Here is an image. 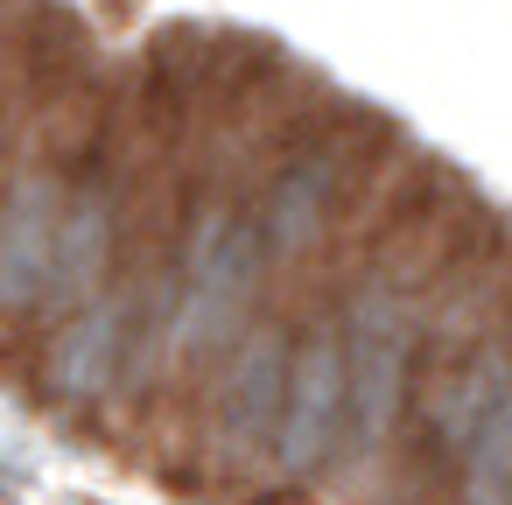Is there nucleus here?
Returning a JSON list of instances; mask_svg holds the SVG:
<instances>
[{
  "instance_id": "obj_5",
  "label": "nucleus",
  "mask_w": 512,
  "mask_h": 505,
  "mask_svg": "<svg viewBox=\"0 0 512 505\" xmlns=\"http://www.w3.org/2000/svg\"><path fill=\"white\" fill-rule=\"evenodd\" d=\"M456 505H512V358L449 449Z\"/></svg>"
},
{
  "instance_id": "obj_1",
  "label": "nucleus",
  "mask_w": 512,
  "mask_h": 505,
  "mask_svg": "<svg viewBox=\"0 0 512 505\" xmlns=\"http://www.w3.org/2000/svg\"><path fill=\"white\" fill-rule=\"evenodd\" d=\"M106 85L92 78V64H71V78L57 71L22 127L15 169L0 183V351H15L36 330V302L50 281V246H57V218L71 197V176L85 162V148L106 127Z\"/></svg>"
},
{
  "instance_id": "obj_4",
  "label": "nucleus",
  "mask_w": 512,
  "mask_h": 505,
  "mask_svg": "<svg viewBox=\"0 0 512 505\" xmlns=\"http://www.w3.org/2000/svg\"><path fill=\"white\" fill-rule=\"evenodd\" d=\"M337 456H344V323H337V295H330V309L295 323L267 477L281 491H309L323 470H337Z\"/></svg>"
},
{
  "instance_id": "obj_3",
  "label": "nucleus",
  "mask_w": 512,
  "mask_h": 505,
  "mask_svg": "<svg viewBox=\"0 0 512 505\" xmlns=\"http://www.w3.org/2000/svg\"><path fill=\"white\" fill-rule=\"evenodd\" d=\"M288 344L295 323L288 309L260 302L246 316V330L218 351V365L197 379L190 393V470H204V484H246L267 470L274 449V414H281V379H288Z\"/></svg>"
},
{
  "instance_id": "obj_2",
  "label": "nucleus",
  "mask_w": 512,
  "mask_h": 505,
  "mask_svg": "<svg viewBox=\"0 0 512 505\" xmlns=\"http://www.w3.org/2000/svg\"><path fill=\"white\" fill-rule=\"evenodd\" d=\"M386 148H393V134L372 113H330V120H302L288 134V148L253 183V232H260L274 281L309 267L316 246H330V232L365 197V176L379 169Z\"/></svg>"
}]
</instances>
